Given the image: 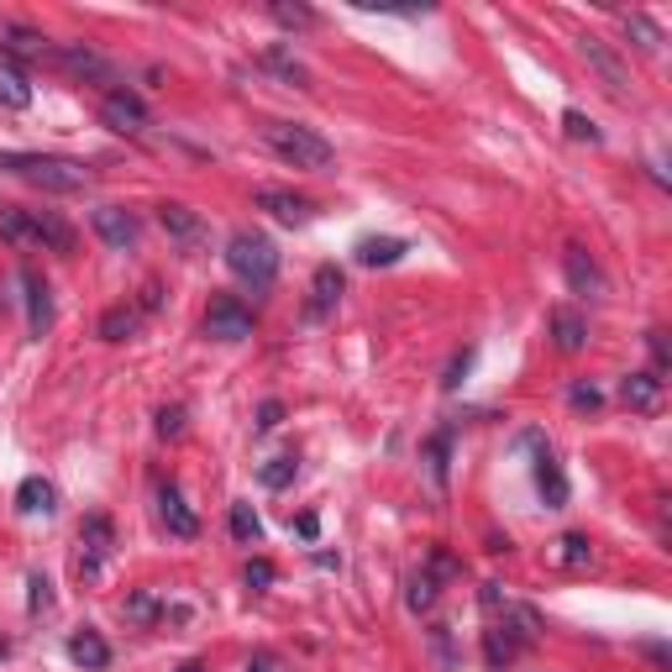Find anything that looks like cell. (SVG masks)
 <instances>
[{"instance_id":"obj_1","label":"cell","mask_w":672,"mask_h":672,"mask_svg":"<svg viewBox=\"0 0 672 672\" xmlns=\"http://www.w3.org/2000/svg\"><path fill=\"white\" fill-rule=\"evenodd\" d=\"M0 169L27 179L42 195H80L89 184V169L80 158H59V152H0Z\"/></svg>"},{"instance_id":"obj_2","label":"cell","mask_w":672,"mask_h":672,"mask_svg":"<svg viewBox=\"0 0 672 672\" xmlns=\"http://www.w3.org/2000/svg\"><path fill=\"white\" fill-rule=\"evenodd\" d=\"M264 143H268L273 158H284V163H294V169H326V163L337 158V147L326 143L321 132L300 126V121H268Z\"/></svg>"},{"instance_id":"obj_3","label":"cell","mask_w":672,"mask_h":672,"mask_svg":"<svg viewBox=\"0 0 672 672\" xmlns=\"http://www.w3.org/2000/svg\"><path fill=\"white\" fill-rule=\"evenodd\" d=\"M227 268H232L242 284L268 290V284L279 279V247H273V236H264V232H232V242H227Z\"/></svg>"},{"instance_id":"obj_4","label":"cell","mask_w":672,"mask_h":672,"mask_svg":"<svg viewBox=\"0 0 672 672\" xmlns=\"http://www.w3.org/2000/svg\"><path fill=\"white\" fill-rule=\"evenodd\" d=\"M205 337L210 342H247L253 337V310L232 294H216L210 310H205Z\"/></svg>"},{"instance_id":"obj_5","label":"cell","mask_w":672,"mask_h":672,"mask_svg":"<svg viewBox=\"0 0 672 672\" xmlns=\"http://www.w3.org/2000/svg\"><path fill=\"white\" fill-rule=\"evenodd\" d=\"M100 121L121 132V137H143L147 132V106L143 95H132V89H111L106 100H100Z\"/></svg>"},{"instance_id":"obj_6","label":"cell","mask_w":672,"mask_h":672,"mask_svg":"<svg viewBox=\"0 0 672 672\" xmlns=\"http://www.w3.org/2000/svg\"><path fill=\"white\" fill-rule=\"evenodd\" d=\"M89 227H95V236H100L106 247H117V253H126V247H137V236H143V227H137V216H132L126 205H100V210L89 216Z\"/></svg>"},{"instance_id":"obj_7","label":"cell","mask_w":672,"mask_h":672,"mask_svg":"<svg viewBox=\"0 0 672 672\" xmlns=\"http://www.w3.org/2000/svg\"><path fill=\"white\" fill-rule=\"evenodd\" d=\"M578 53H584V59L594 63V69H599V80L610 85L614 100H625V95H631V74H625V63H620V59L610 53V48H604V37L584 32V37H578Z\"/></svg>"},{"instance_id":"obj_8","label":"cell","mask_w":672,"mask_h":672,"mask_svg":"<svg viewBox=\"0 0 672 672\" xmlns=\"http://www.w3.org/2000/svg\"><path fill=\"white\" fill-rule=\"evenodd\" d=\"M111 541H117V530L106 515H85V526H80V573L95 578L100 573V562L111 557Z\"/></svg>"},{"instance_id":"obj_9","label":"cell","mask_w":672,"mask_h":672,"mask_svg":"<svg viewBox=\"0 0 672 672\" xmlns=\"http://www.w3.org/2000/svg\"><path fill=\"white\" fill-rule=\"evenodd\" d=\"M526 441L536 447V489L547 499V510H562V504H567V473H562L557 452L541 437H526Z\"/></svg>"},{"instance_id":"obj_10","label":"cell","mask_w":672,"mask_h":672,"mask_svg":"<svg viewBox=\"0 0 672 672\" xmlns=\"http://www.w3.org/2000/svg\"><path fill=\"white\" fill-rule=\"evenodd\" d=\"M158 521H163L169 536H179V541H195V536H200V515L184 504L179 484H158Z\"/></svg>"},{"instance_id":"obj_11","label":"cell","mask_w":672,"mask_h":672,"mask_svg":"<svg viewBox=\"0 0 672 672\" xmlns=\"http://www.w3.org/2000/svg\"><path fill=\"white\" fill-rule=\"evenodd\" d=\"M258 210L279 216L284 227H305V221H316V205L305 200V195H290V190H258Z\"/></svg>"},{"instance_id":"obj_12","label":"cell","mask_w":672,"mask_h":672,"mask_svg":"<svg viewBox=\"0 0 672 672\" xmlns=\"http://www.w3.org/2000/svg\"><path fill=\"white\" fill-rule=\"evenodd\" d=\"M620 400L636 415H657L662 410V374H625L620 379Z\"/></svg>"},{"instance_id":"obj_13","label":"cell","mask_w":672,"mask_h":672,"mask_svg":"<svg viewBox=\"0 0 672 672\" xmlns=\"http://www.w3.org/2000/svg\"><path fill=\"white\" fill-rule=\"evenodd\" d=\"M337 300H342V268L337 264H321L316 268V279H310V305H305V316L310 321H321L337 310Z\"/></svg>"},{"instance_id":"obj_14","label":"cell","mask_w":672,"mask_h":672,"mask_svg":"<svg viewBox=\"0 0 672 672\" xmlns=\"http://www.w3.org/2000/svg\"><path fill=\"white\" fill-rule=\"evenodd\" d=\"M0 236H5L11 247H42L37 210H22V205H0Z\"/></svg>"},{"instance_id":"obj_15","label":"cell","mask_w":672,"mask_h":672,"mask_svg":"<svg viewBox=\"0 0 672 672\" xmlns=\"http://www.w3.org/2000/svg\"><path fill=\"white\" fill-rule=\"evenodd\" d=\"M562 273H567V284H573L578 294H604L610 290L604 273H599V264L588 258L584 247H567V253H562Z\"/></svg>"},{"instance_id":"obj_16","label":"cell","mask_w":672,"mask_h":672,"mask_svg":"<svg viewBox=\"0 0 672 672\" xmlns=\"http://www.w3.org/2000/svg\"><path fill=\"white\" fill-rule=\"evenodd\" d=\"M53 59H59L69 74H80V80H111V63L100 59L95 48H85V42H63V48H53Z\"/></svg>"},{"instance_id":"obj_17","label":"cell","mask_w":672,"mask_h":672,"mask_svg":"<svg viewBox=\"0 0 672 672\" xmlns=\"http://www.w3.org/2000/svg\"><path fill=\"white\" fill-rule=\"evenodd\" d=\"M22 290H27V326H32V337H42V331L53 326V294H48V284H42L32 268H22Z\"/></svg>"},{"instance_id":"obj_18","label":"cell","mask_w":672,"mask_h":672,"mask_svg":"<svg viewBox=\"0 0 672 672\" xmlns=\"http://www.w3.org/2000/svg\"><path fill=\"white\" fill-rule=\"evenodd\" d=\"M0 53H16V59H42V53H53V42H48L37 27L11 22V27H0Z\"/></svg>"},{"instance_id":"obj_19","label":"cell","mask_w":672,"mask_h":672,"mask_svg":"<svg viewBox=\"0 0 672 672\" xmlns=\"http://www.w3.org/2000/svg\"><path fill=\"white\" fill-rule=\"evenodd\" d=\"M158 221H163V232L169 236H179L184 247H195L205 236V221L190 210V205H179V200H169V205H158Z\"/></svg>"},{"instance_id":"obj_20","label":"cell","mask_w":672,"mask_h":672,"mask_svg":"<svg viewBox=\"0 0 672 672\" xmlns=\"http://www.w3.org/2000/svg\"><path fill=\"white\" fill-rule=\"evenodd\" d=\"M69 657H74L80 668H89V672L111 668V646H106V636H100V631H89V625L69 636Z\"/></svg>"},{"instance_id":"obj_21","label":"cell","mask_w":672,"mask_h":672,"mask_svg":"<svg viewBox=\"0 0 672 672\" xmlns=\"http://www.w3.org/2000/svg\"><path fill=\"white\" fill-rule=\"evenodd\" d=\"M552 562L557 567H567V573H584V567H594V541L578 536V530H567V536H557L552 541Z\"/></svg>"},{"instance_id":"obj_22","label":"cell","mask_w":672,"mask_h":672,"mask_svg":"<svg viewBox=\"0 0 672 672\" xmlns=\"http://www.w3.org/2000/svg\"><path fill=\"white\" fill-rule=\"evenodd\" d=\"M53 504H59V489H53L48 478H37V473H32V478H22V484H16V510H22V515H48Z\"/></svg>"},{"instance_id":"obj_23","label":"cell","mask_w":672,"mask_h":672,"mask_svg":"<svg viewBox=\"0 0 672 672\" xmlns=\"http://www.w3.org/2000/svg\"><path fill=\"white\" fill-rule=\"evenodd\" d=\"M552 342L562 352H584L588 347V321L578 316V310H567V305L552 310Z\"/></svg>"},{"instance_id":"obj_24","label":"cell","mask_w":672,"mask_h":672,"mask_svg":"<svg viewBox=\"0 0 672 672\" xmlns=\"http://www.w3.org/2000/svg\"><path fill=\"white\" fill-rule=\"evenodd\" d=\"M410 247L400 242V236H363L357 242V264L363 268H389V264H400Z\"/></svg>"},{"instance_id":"obj_25","label":"cell","mask_w":672,"mask_h":672,"mask_svg":"<svg viewBox=\"0 0 672 672\" xmlns=\"http://www.w3.org/2000/svg\"><path fill=\"white\" fill-rule=\"evenodd\" d=\"M437 573L431 567H420V573H410V584H405V604L410 614H426V610H437Z\"/></svg>"},{"instance_id":"obj_26","label":"cell","mask_w":672,"mask_h":672,"mask_svg":"<svg viewBox=\"0 0 672 672\" xmlns=\"http://www.w3.org/2000/svg\"><path fill=\"white\" fill-rule=\"evenodd\" d=\"M137 321H143V310H132V305H111V310L100 316V337H106V342H126V337L137 331Z\"/></svg>"},{"instance_id":"obj_27","label":"cell","mask_w":672,"mask_h":672,"mask_svg":"<svg viewBox=\"0 0 672 672\" xmlns=\"http://www.w3.org/2000/svg\"><path fill=\"white\" fill-rule=\"evenodd\" d=\"M0 106H11V111H27V106H32L27 74H16L11 63H0Z\"/></svg>"},{"instance_id":"obj_28","label":"cell","mask_w":672,"mask_h":672,"mask_svg":"<svg viewBox=\"0 0 672 672\" xmlns=\"http://www.w3.org/2000/svg\"><path fill=\"white\" fill-rule=\"evenodd\" d=\"M268 16H273L284 32H310L316 22H321L310 5H290V0H273V5H268Z\"/></svg>"},{"instance_id":"obj_29","label":"cell","mask_w":672,"mask_h":672,"mask_svg":"<svg viewBox=\"0 0 672 672\" xmlns=\"http://www.w3.org/2000/svg\"><path fill=\"white\" fill-rule=\"evenodd\" d=\"M37 227H42V247H53V253H74V227L59 221L53 210H37Z\"/></svg>"},{"instance_id":"obj_30","label":"cell","mask_w":672,"mask_h":672,"mask_svg":"<svg viewBox=\"0 0 672 672\" xmlns=\"http://www.w3.org/2000/svg\"><path fill=\"white\" fill-rule=\"evenodd\" d=\"M121 614H126L132 625H152V620H163V604H158V594H152V588H137V594L121 604Z\"/></svg>"},{"instance_id":"obj_31","label":"cell","mask_w":672,"mask_h":672,"mask_svg":"<svg viewBox=\"0 0 672 672\" xmlns=\"http://www.w3.org/2000/svg\"><path fill=\"white\" fill-rule=\"evenodd\" d=\"M625 37H631L642 53H657V48H662V32H657V22H651V16H642V11H636V16H625Z\"/></svg>"},{"instance_id":"obj_32","label":"cell","mask_w":672,"mask_h":672,"mask_svg":"<svg viewBox=\"0 0 672 672\" xmlns=\"http://www.w3.org/2000/svg\"><path fill=\"white\" fill-rule=\"evenodd\" d=\"M232 536L236 541H258V536H264V521H258V510H253L247 499L232 504Z\"/></svg>"},{"instance_id":"obj_33","label":"cell","mask_w":672,"mask_h":672,"mask_svg":"<svg viewBox=\"0 0 672 672\" xmlns=\"http://www.w3.org/2000/svg\"><path fill=\"white\" fill-rule=\"evenodd\" d=\"M294 473H300L294 457H268L264 468H258V478H264V489H284V484H294Z\"/></svg>"},{"instance_id":"obj_34","label":"cell","mask_w":672,"mask_h":672,"mask_svg":"<svg viewBox=\"0 0 672 672\" xmlns=\"http://www.w3.org/2000/svg\"><path fill=\"white\" fill-rule=\"evenodd\" d=\"M264 69H273V74H279V80H290V85H310V74H305V69H300V63L290 59V53H284V48H273V53H268L264 59Z\"/></svg>"},{"instance_id":"obj_35","label":"cell","mask_w":672,"mask_h":672,"mask_svg":"<svg viewBox=\"0 0 672 672\" xmlns=\"http://www.w3.org/2000/svg\"><path fill=\"white\" fill-rule=\"evenodd\" d=\"M562 132H567L573 143H599V126H594L584 111H562Z\"/></svg>"},{"instance_id":"obj_36","label":"cell","mask_w":672,"mask_h":672,"mask_svg":"<svg viewBox=\"0 0 672 672\" xmlns=\"http://www.w3.org/2000/svg\"><path fill=\"white\" fill-rule=\"evenodd\" d=\"M158 437L169 441V437H184V410L179 405H163L158 410Z\"/></svg>"},{"instance_id":"obj_37","label":"cell","mask_w":672,"mask_h":672,"mask_svg":"<svg viewBox=\"0 0 672 672\" xmlns=\"http://www.w3.org/2000/svg\"><path fill=\"white\" fill-rule=\"evenodd\" d=\"M567 400H573V410H599V405H604V394H599L594 383H573V394H567Z\"/></svg>"},{"instance_id":"obj_38","label":"cell","mask_w":672,"mask_h":672,"mask_svg":"<svg viewBox=\"0 0 672 672\" xmlns=\"http://www.w3.org/2000/svg\"><path fill=\"white\" fill-rule=\"evenodd\" d=\"M268 584H273V562H264V557L247 562V588H268Z\"/></svg>"},{"instance_id":"obj_39","label":"cell","mask_w":672,"mask_h":672,"mask_svg":"<svg viewBox=\"0 0 672 672\" xmlns=\"http://www.w3.org/2000/svg\"><path fill=\"white\" fill-rule=\"evenodd\" d=\"M53 604V584L42 573H32V610H48Z\"/></svg>"},{"instance_id":"obj_40","label":"cell","mask_w":672,"mask_h":672,"mask_svg":"<svg viewBox=\"0 0 672 672\" xmlns=\"http://www.w3.org/2000/svg\"><path fill=\"white\" fill-rule=\"evenodd\" d=\"M279 420H284V405H279V400H268V405L258 410V431H273Z\"/></svg>"},{"instance_id":"obj_41","label":"cell","mask_w":672,"mask_h":672,"mask_svg":"<svg viewBox=\"0 0 672 672\" xmlns=\"http://www.w3.org/2000/svg\"><path fill=\"white\" fill-rule=\"evenodd\" d=\"M463 374H468V352H463V357H452V368H447V389H457V383H463Z\"/></svg>"},{"instance_id":"obj_42","label":"cell","mask_w":672,"mask_h":672,"mask_svg":"<svg viewBox=\"0 0 672 672\" xmlns=\"http://www.w3.org/2000/svg\"><path fill=\"white\" fill-rule=\"evenodd\" d=\"M294 530H300V536H305V541H310V536H316V530H321V521H316V515H300V521H294Z\"/></svg>"},{"instance_id":"obj_43","label":"cell","mask_w":672,"mask_h":672,"mask_svg":"<svg viewBox=\"0 0 672 672\" xmlns=\"http://www.w3.org/2000/svg\"><path fill=\"white\" fill-rule=\"evenodd\" d=\"M179 672H205V662H184V668H179Z\"/></svg>"},{"instance_id":"obj_44","label":"cell","mask_w":672,"mask_h":672,"mask_svg":"<svg viewBox=\"0 0 672 672\" xmlns=\"http://www.w3.org/2000/svg\"><path fill=\"white\" fill-rule=\"evenodd\" d=\"M0 657H11V642H0Z\"/></svg>"}]
</instances>
